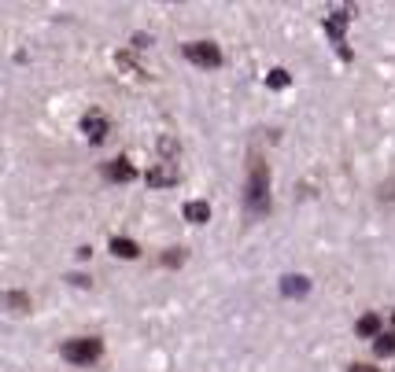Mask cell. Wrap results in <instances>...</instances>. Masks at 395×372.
Segmentation results:
<instances>
[{
    "mask_svg": "<svg viewBox=\"0 0 395 372\" xmlns=\"http://www.w3.org/2000/svg\"><path fill=\"white\" fill-rule=\"evenodd\" d=\"M244 207L255 217H266L270 214V166H266V159H259V155H251V162H248Z\"/></svg>",
    "mask_w": 395,
    "mask_h": 372,
    "instance_id": "cell-1",
    "label": "cell"
},
{
    "mask_svg": "<svg viewBox=\"0 0 395 372\" xmlns=\"http://www.w3.org/2000/svg\"><path fill=\"white\" fill-rule=\"evenodd\" d=\"M100 354H104V339H93V336L63 343V358L74 365H93V361H100Z\"/></svg>",
    "mask_w": 395,
    "mask_h": 372,
    "instance_id": "cell-2",
    "label": "cell"
},
{
    "mask_svg": "<svg viewBox=\"0 0 395 372\" xmlns=\"http://www.w3.org/2000/svg\"><path fill=\"white\" fill-rule=\"evenodd\" d=\"M185 59H192L196 67H222V48L211 41H192V45H185Z\"/></svg>",
    "mask_w": 395,
    "mask_h": 372,
    "instance_id": "cell-3",
    "label": "cell"
},
{
    "mask_svg": "<svg viewBox=\"0 0 395 372\" xmlns=\"http://www.w3.org/2000/svg\"><path fill=\"white\" fill-rule=\"evenodd\" d=\"M107 129H111V125H107L104 111H89V115L81 118V133L89 137V144H100V140L107 137Z\"/></svg>",
    "mask_w": 395,
    "mask_h": 372,
    "instance_id": "cell-4",
    "label": "cell"
},
{
    "mask_svg": "<svg viewBox=\"0 0 395 372\" xmlns=\"http://www.w3.org/2000/svg\"><path fill=\"white\" fill-rule=\"evenodd\" d=\"M104 177H107V181H115V185H126V181H134V177H137V170H134V162H129V159H115V162H107Z\"/></svg>",
    "mask_w": 395,
    "mask_h": 372,
    "instance_id": "cell-5",
    "label": "cell"
},
{
    "mask_svg": "<svg viewBox=\"0 0 395 372\" xmlns=\"http://www.w3.org/2000/svg\"><path fill=\"white\" fill-rule=\"evenodd\" d=\"M347 19H351V11H333L325 19V30H329V37L336 41V48L344 52V59H347V48H344V26H347Z\"/></svg>",
    "mask_w": 395,
    "mask_h": 372,
    "instance_id": "cell-6",
    "label": "cell"
},
{
    "mask_svg": "<svg viewBox=\"0 0 395 372\" xmlns=\"http://www.w3.org/2000/svg\"><path fill=\"white\" fill-rule=\"evenodd\" d=\"M306 291H311V280L299 277V273H292V277L281 280V295H289V299H299V295H306Z\"/></svg>",
    "mask_w": 395,
    "mask_h": 372,
    "instance_id": "cell-7",
    "label": "cell"
},
{
    "mask_svg": "<svg viewBox=\"0 0 395 372\" xmlns=\"http://www.w3.org/2000/svg\"><path fill=\"white\" fill-rule=\"evenodd\" d=\"M355 332H359L362 339H377V336H381V317H377V314H362L359 324H355Z\"/></svg>",
    "mask_w": 395,
    "mask_h": 372,
    "instance_id": "cell-8",
    "label": "cell"
},
{
    "mask_svg": "<svg viewBox=\"0 0 395 372\" xmlns=\"http://www.w3.org/2000/svg\"><path fill=\"white\" fill-rule=\"evenodd\" d=\"M0 302H4L8 310H15V314H26V310H30L26 291H4V295H0Z\"/></svg>",
    "mask_w": 395,
    "mask_h": 372,
    "instance_id": "cell-9",
    "label": "cell"
},
{
    "mask_svg": "<svg viewBox=\"0 0 395 372\" xmlns=\"http://www.w3.org/2000/svg\"><path fill=\"white\" fill-rule=\"evenodd\" d=\"M185 217H189V222H196V225H204V222H211V207H207L204 200L185 203Z\"/></svg>",
    "mask_w": 395,
    "mask_h": 372,
    "instance_id": "cell-10",
    "label": "cell"
},
{
    "mask_svg": "<svg viewBox=\"0 0 395 372\" xmlns=\"http://www.w3.org/2000/svg\"><path fill=\"white\" fill-rule=\"evenodd\" d=\"M111 251H115L119 258H137V254H141V247L134 244V239H126V236H115V239H111Z\"/></svg>",
    "mask_w": 395,
    "mask_h": 372,
    "instance_id": "cell-11",
    "label": "cell"
},
{
    "mask_svg": "<svg viewBox=\"0 0 395 372\" xmlns=\"http://www.w3.org/2000/svg\"><path fill=\"white\" fill-rule=\"evenodd\" d=\"M174 181H178V173H174V170H163V166L148 170V185H151V188H159V185H174Z\"/></svg>",
    "mask_w": 395,
    "mask_h": 372,
    "instance_id": "cell-12",
    "label": "cell"
},
{
    "mask_svg": "<svg viewBox=\"0 0 395 372\" xmlns=\"http://www.w3.org/2000/svg\"><path fill=\"white\" fill-rule=\"evenodd\" d=\"M373 350H377L381 358H395V332H381L377 343H373Z\"/></svg>",
    "mask_w": 395,
    "mask_h": 372,
    "instance_id": "cell-13",
    "label": "cell"
},
{
    "mask_svg": "<svg viewBox=\"0 0 395 372\" xmlns=\"http://www.w3.org/2000/svg\"><path fill=\"white\" fill-rule=\"evenodd\" d=\"M266 85H270V89H284V85H289V71H270Z\"/></svg>",
    "mask_w": 395,
    "mask_h": 372,
    "instance_id": "cell-14",
    "label": "cell"
},
{
    "mask_svg": "<svg viewBox=\"0 0 395 372\" xmlns=\"http://www.w3.org/2000/svg\"><path fill=\"white\" fill-rule=\"evenodd\" d=\"M181 258H185V254H181V247H174V251H170L163 262H166V266H181Z\"/></svg>",
    "mask_w": 395,
    "mask_h": 372,
    "instance_id": "cell-15",
    "label": "cell"
},
{
    "mask_svg": "<svg viewBox=\"0 0 395 372\" xmlns=\"http://www.w3.org/2000/svg\"><path fill=\"white\" fill-rule=\"evenodd\" d=\"M351 372H381V368H369V365H351Z\"/></svg>",
    "mask_w": 395,
    "mask_h": 372,
    "instance_id": "cell-16",
    "label": "cell"
}]
</instances>
